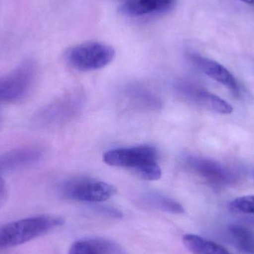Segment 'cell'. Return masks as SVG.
I'll use <instances>...</instances> for the list:
<instances>
[{
    "instance_id": "6",
    "label": "cell",
    "mask_w": 254,
    "mask_h": 254,
    "mask_svg": "<svg viewBox=\"0 0 254 254\" xmlns=\"http://www.w3.org/2000/svg\"><path fill=\"white\" fill-rule=\"evenodd\" d=\"M35 79V68L25 62L9 74L0 77V104H13L29 93Z\"/></svg>"
},
{
    "instance_id": "3",
    "label": "cell",
    "mask_w": 254,
    "mask_h": 254,
    "mask_svg": "<svg viewBox=\"0 0 254 254\" xmlns=\"http://www.w3.org/2000/svg\"><path fill=\"white\" fill-rule=\"evenodd\" d=\"M58 193L65 199L81 202L98 203L107 201L116 195L113 185L88 177H77L62 182Z\"/></svg>"
},
{
    "instance_id": "10",
    "label": "cell",
    "mask_w": 254,
    "mask_h": 254,
    "mask_svg": "<svg viewBox=\"0 0 254 254\" xmlns=\"http://www.w3.org/2000/svg\"><path fill=\"white\" fill-rule=\"evenodd\" d=\"M177 0H127L122 7L125 14L134 17H143L159 14L171 10Z\"/></svg>"
},
{
    "instance_id": "7",
    "label": "cell",
    "mask_w": 254,
    "mask_h": 254,
    "mask_svg": "<svg viewBox=\"0 0 254 254\" xmlns=\"http://www.w3.org/2000/svg\"><path fill=\"white\" fill-rule=\"evenodd\" d=\"M177 91L187 101L204 110L222 115L231 114L234 110L232 106L217 95L190 83H179Z\"/></svg>"
},
{
    "instance_id": "18",
    "label": "cell",
    "mask_w": 254,
    "mask_h": 254,
    "mask_svg": "<svg viewBox=\"0 0 254 254\" xmlns=\"http://www.w3.org/2000/svg\"><path fill=\"white\" fill-rule=\"evenodd\" d=\"M240 1H244L247 4H253L254 5V0H240Z\"/></svg>"
},
{
    "instance_id": "12",
    "label": "cell",
    "mask_w": 254,
    "mask_h": 254,
    "mask_svg": "<svg viewBox=\"0 0 254 254\" xmlns=\"http://www.w3.org/2000/svg\"><path fill=\"white\" fill-rule=\"evenodd\" d=\"M183 243L192 254H232L221 245L195 234L184 236Z\"/></svg>"
},
{
    "instance_id": "17",
    "label": "cell",
    "mask_w": 254,
    "mask_h": 254,
    "mask_svg": "<svg viewBox=\"0 0 254 254\" xmlns=\"http://www.w3.org/2000/svg\"><path fill=\"white\" fill-rule=\"evenodd\" d=\"M6 195H7V188H6L5 182L0 175V207L4 203Z\"/></svg>"
},
{
    "instance_id": "1",
    "label": "cell",
    "mask_w": 254,
    "mask_h": 254,
    "mask_svg": "<svg viewBox=\"0 0 254 254\" xmlns=\"http://www.w3.org/2000/svg\"><path fill=\"white\" fill-rule=\"evenodd\" d=\"M103 159L108 165L127 169L144 180L156 181L161 176L158 151L151 145L110 149Z\"/></svg>"
},
{
    "instance_id": "11",
    "label": "cell",
    "mask_w": 254,
    "mask_h": 254,
    "mask_svg": "<svg viewBox=\"0 0 254 254\" xmlns=\"http://www.w3.org/2000/svg\"><path fill=\"white\" fill-rule=\"evenodd\" d=\"M68 254H128L119 243L103 238L83 239L75 242Z\"/></svg>"
},
{
    "instance_id": "16",
    "label": "cell",
    "mask_w": 254,
    "mask_h": 254,
    "mask_svg": "<svg viewBox=\"0 0 254 254\" xmlns=\"http://www.w3.org/2000/svg\"><path fill=\"white\" fill-rule=\"evenodd\" d=\"M131 97L135 100L136 103L143 107H149L150 108L158 107V100L150 91H146L143 89H135L131 90Z\"/></svg>"
},
{
    "instance_id": "4",
    "label": "cell",
    "mask_w": 254,
    "mask_h": 254,
    "mask_svg": "<svg viewBox=\"0 0 254 254\" xmlns=\"http://www.w3.org/2000/svg\"><path fill=\"white\" fill-rule=\"evenodd\" d=\"M115 55V49L110 45L91 41L68 49L65 53V60L72 68L89 71L107 66L114 60Z\"/></svg>"
},
{
    "instance_id": "2",
    "label": "cell",
    "mask_w": 254,
    "mask_h": 254,
    "mask_svg": "<svg viewBox=\"0 0 254 254\" xmlns=\"http://www.w3.org/2000/svg\"><path fill=\"white\" fill-rule=\"evenodd\" d=\"M59 216L40 215L8 222L0 226V250L16 247L61 226Z\"/></svg>"
},
{
    "instance_id": "14",
    "label": "cell",
    "mask_w": 254,
    "mask_h": 254,
    "mask_svg": "<svg viewBox=\"0 0 254 254\" xmlns=\"http://www.w3.org/2000/svg\"><path fill=\"white\" fill-rule=\"evenodd\" d=\"M228 232L234 244L246 254H254V231L242 225H233Z\"/></svg>"
},
{
    "instance_id": "20",
    "label": "cell",
    "mask_w": 254,
    "mask_h": 254,
    "mask_svg": "<svg viewBox=\"0 0 254 254\" xmlns=\"http://www.w3.org/2000/svg\"><path fill=\"white\" fill-rule=\"evenodd\" d=\"M126 1H127V0H126Z\"/></svg>"
},
{
    "instance_id": "19",
    "label": "cell",
    "mask_w": 254,
    "mask_h": 254,
    "mask_svg": "<svg viewBox=\"0 0 254 254\" xmlns=\"http://www.w3.org/2000/svg\"><path fill=\"white\" fill-rule=\"evenodd\" d=\"M250 175H251V176H252V179H253L254 180V168L252 169V170H251Z\"/></svg>"
},
{
    "instance_id": "13",
    "label": "cell",
    "mask_w": 254,
    "mask_h": 254,
    "mask_svg": "<svg viewBox=\"0 0 254 254\" xmlns=\"http://www.w3.org/2000/svg\"><path fill=\"white\" fill-rule=\"evenodd\" d=\"M142 201L148 207L173 214L185 212L183 206L173 198L156 192H148L142 196Z\"/></svg>"
},
{
    "instance_id": "5",
    "label": "cell",
    "mask_w": 254,
    "mask_h": 254,
    "mask_svg": "<svg viewBox=\"0 0 254 254\" xmlns=\"http://www.w3.org/2000/svg\"><path fill=\"white\" fill-rule=\"evenodd\" d=\"M184 164L191 173L214 188L231 186L239 180V175L234 170L210 158L188 155Z\"/></svg>"
},
{
    "instance_id": "9",
    "label": "cell",
    "mask_w": 254,
    "mask_h": 254,
    "mask_svg": "<svg viewBox=\"0 0 254 254\" xmlns=\"http://www.w3.org/2000/svg\"><path fill=\"white\" fill-rule=\"evenodd\" d=\"M43 157L41 149L25 146L8 151L0 156V171H13L37 164Z\"/></svg>"
},
{
    "instance_id": "8",
    "label": "cell",
    "mask_w": 254,
    "mask_h": 254,
    "mask_svg": "<svg viewBox=\"0 0 254 254\" xmlns=\"http://www.w3.org/2000/svg\"><path fill=\"white\" fill-rule=\"evenodd\" d=\"M189 58L194 65L206 75L223 85L235 96L240 95V86L237 80L222 64L197 54H190Z\"/></svg>"
},
{
    "instance_id": "15",
    "label": "cell",
    "mask_w": 254,
    "mask_h": 254,
    "mask_svg": "<svg viewBox=\"0 0 254 254\" xmlns=\"http://www.w3.org/2000/svg\"><path fill=\"white\" fill-rule=\"evenodd\" d=\"M230 208L234 213L254 218V195L235 198L230 204Z\"/></svg>"
}]
</instances>
